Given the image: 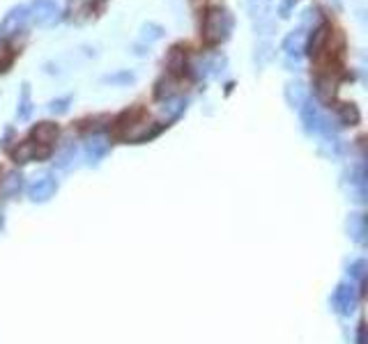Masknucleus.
<instances>
[{"mask_svg":"<svg viewBox=\"0 0 368 344\" xmlns=\"http://www.w3.org/2000/svg\"><path fill=\"white\" fill-rule=\"evenodd\" d=\"M330 35H332V25L327 21H322L320 25H315L311 30V35L306 37V44H304V53L311 60H318L325 51L327 42H330Z\"/></svg>","mask_w":368,"mask_h":344,"instance_id":"obj_6","label":"nucleus"},{"mask_svg":"<svg viewBox=\"0 0 368 344\" xmlns=\"http://www.w3.org/2000/svg\"><path fill=\"white\" fill-rule=\"evenodd\" d=\"M304 44H306V32L304 28H297V30H290L288 35L284 37V42H281V49L288 58H295V60H299V56L304 53Z\"/></svg>","mask_w":368,"mask_h":344,"instance_id":"obj_11","label":"nucleus"},{"mask_svg":"<svg viewBox=\"0 0 368 344\" xmlns=\"http://www.w3.org/2000/svg\"><path fill=\"white\" fill-rule=\"evenodd\" d=\"M187 99H182V97H173V99H168L166 106H163V112H168V117H180L184 110H187Z\"/></svg>","mask_w":368,"mask_h":344,"instance_id":"obj_27","label":"nucleus"},{"mask_svg":"<svg viewBox=\"0 0 368 344\" xmlns=\"http://www.w3.org/2000/svg\"><path fill=\"white\" fill-rule=\"evenodd\" d=\"M32 112V101H30V83L21 85V97H19V108H16V117L19 120H28Z\"/></svg>","mask_w":368,"mask_h":344,"instance_id":"obj_22","label":"nucleus"},{"mask_svg":"<svg viewBox=\"0 0 368 344\" xmlns=\"http://www.w3.org/2000/svg\"><path fill=\"white\" fill-rule=\"evenodd\" d=\"M134 53H136L138 58H146V56H150V46L138 42V44H134Z\"/></svg>","mask_w":368,"mask_h":344,"instance_id":"obj_32","label":"nucleus"},{"mask_svg":"<svg viewBox=\"0 0 368 344\" xmlns=\"http://www.w3.org/2000/svg\"><path fill=\"white\" fill-rule=\"evenodd\" d=\"M347 232L357 243H366V234H368V228H366V218L361 214H350L347 218Z\"/></svg>","mask_w":368,"mask_h":344,"instance_id":"obj_20","label":"nucleus"},{"mask_svg":"<svg viewBox=\"0 0 368 344\" xmlns=\"http://www.w3.org/2000/svg\"><path fill=\"white\" fill-rule=\"evenodd\" d=\"M228 67V58L223 53H212V56H198L196 60L189 64V71H192L194 78H209V76H221Z\"/></svg>","mask_w":368,"mask_h":344,"instance_id":"obj_2","label":"nucleus"},{"mask_svg":"<svg viewBox=\"0 0 368 344\" xmlns=\"http://www.w3.org/2000/svg\"><path fill=\"white\" fill-rule=\"evenodd\" d=\"M177 78L175 76H170V74H163L159 81H157V85H154V97L157 99H173L175 95H177Z\"/></svg>","mask_w":368,"mask_h":344,"instance_id":"obj_19","label":"nucleus"},{"mask_svg":"<svg viewBox=\"0 0 368 344\" xmlns=\"http://www.w3.org/2000/svg\"><path fill=\"white\" fill-rule=\"evenodd\" d=\"M299 115H301V124H304L306 134H318V131H322L325 136H334L330 129V122L325 120V115L320 112L318 103H315L311 97L299 106Z\"/></svg>","mask_w":368,"mask_h":344,"instance_id":"obj_5","label":"nucleus"},{"mask_svg":"<svg viewBox=\"0 0 368 344\" xmlns=\"http://www.w3.org/2000/svg\"><path fill=\"white\" fill-rule=\"evenodd\" d=\"M295 5H297V0H281V5H279V16H281V19H290Z\"/></svg>","mask_w":368,"mask_h":344,"instance_id":"obj_30","label":"nucleus"},{"mask_svg":"<svg viewBox=\"0 0 368 344\" xmlns=\"http://www.w3.org/2000/svg\"><path fill=\"white\" fill-rule=\"evenodd\" d=\"M166 74L180 78L184 74V69H187V56H184L182 46H173V49L168 51V58H166Z\"/></svg>","mask_w":368,"mask_h":344,"instance_id":"obj_16","label":"nucleus"},{"mask_svg":"<svg viewBox=\"0 0 368 344\" xmlns=\"http://www.w3.org/2000/svg\"><path fill=\"white\" fill-rule=\"evenodd\" d=\"M322 23V14H320V8H308L304 10V14H301V28H315V25Z\"/></svg>","mask_w":368,"mask_h":344,"instance_id":"obj_28","label":"nucleus"},{"mask_svg":"<svg viewBox=\"0 0 368 344\" xmlns=\"http://www.w3.org/2000/svg\"><path fill=\"white\" fill-rule=\"evenodd\" d=\"M136 81V74L134 71H129V69H120V71H113V74H106L102 78V83L104 85H131Z\"/></svg>","mask_w":368,"mask_h":344,"instance_id":"obj_21","label":"nucleus"},{"mask_svg":"<svg viewBox=\"0 0 368 344\" xmlns=\"http://www.w3.org/2000/svg\"><path fill=\"white\" fill-rule=\"evenodd\" d=\"M161 131V127L157 122H136L131 131H127V140L131 143H146L150 138H154Z\"/></svg>","mask_w":368,"mask_h":344,"instance_id":"obj_15","label":"nucleus"},{"mask_svg":"<svg viewBox=\"0 0 368 344\" xmlns=\"http://www.w3.org/2000/svg\"><path fill=\"white\" fill-rule=\"evenodd\" d=\"M284 97L290 108H299V106L308 99V90H306L304 81H288L284 88Z\"/></svg>","mask_w":368,"mask_h":344,"instance_id":"obj_14","label":"nucleus"},{"mask_svg":"<svg viewBox=\"0 0 368 344\" xmlns=\"http://www.w3.org/2000/svg\"><path fill=\"white\" fill-rule=\"evenodd\" d=\"M336 92V81H332V74H320L315 78V95L320 97V101L330 103Z\"/></svg>","mask_w":368,"mask_h":344,"instance_id":"obj_18","label":"nucleus"},{"mask_svg":"<svg viewBox=\"0 0 368 344\" xmlns=\"http://www.w3.org/2000/svg\"><path fill=\"white\" fill-rule=\"evenodd\" d=\"M49 151H51L49 147H39L37 143L23 140L12 149V161L14 163H30V161H35V158H46L49 156Z\"/></svg>","mask_w":368,"mask_h":344,"instance_id":"obj_9","label":"nucleus"},{"mask_svg":"<svg viewBox=\"0 0 368 344\" xmlns=\"http://www.w3.org/2000/svg\"><path fill=\"white\" fill-rule=\"evenodd\" d=\"M338 120L343 124H350V127H354V124H359L361 120V112L354 103H343L338 108Z\"/></svg>","mask_w":368,"mask_h":344,"instance_id":"obj_26","label":"nucleus"},{"mask_svg":"<svg viewBox=\"0 0 368 344\" xmlns=\"http://www.w3.org/2000/svg\"><path fill=\"white\" fill-rule=\"evenodd\" d=\"M71 95L67 97H60V99H54V101L49 103V112H54V115H65V112L69 110V106H71Z\"/></svg>","mask_w":368,"mask_h":344,"instance_id":"obj_29","label":"nucleus"},{"mask_svg":"<svg viewBox=\"0 0 368 344\" xmlns=\"http://www.w3.org/2000/svg\"><path fill=\"white\" fill-rule=\"evenodd\" d=\"M332 306L338 315H352L357 308V292H354L352 284L341 282L332 294Z\"/></svg>","mask_w":368,"mask_h":344,"instance_id":"obj_8","label":"nucleus"},{"mask_svg":"<svg viewBox=\"0 0 368 344\" xmlns=\"http://www.w3.org/2000/svg\"><path fill=\"white\" fill-rule=\"evenodd\" d=\"M108 149H111V145H108L106 138H102V136H92L90 140L85 143V158H88V163H90V165H97L104 156L108 154Z\"/></svg>","mask_w":368,"mask_h":344,"instance_id":"obj_13","label":"nucleus"},{"mask_svg":"<svg viewBox=\"0 0 368 344\" xmlns=\"http://www.w3.org/2000/svg\"><path fill=\"white\" fill-rule=\"evenodd\" d=\"M56 191H58V182L54 180V175L42 172L28 186V197L32 202H49L56 195Z\"/></svg>","mask_w":368,"mask_h":344,"instance_id":"obj_7","label":"nucleus"},{"mask_svg":"<svg viewBox=\"0 0 368 344\" xmlns=\"http://www.w3.org/2000/svg\"><path fill=\"white\" fill-rule=\"evenodd\" d=\"M233 28H235V19L230 14V10L216 5V8H209L205 12L200 37L207 46H221L233 35Z\"/></svg>","mask_w":368,"mask_h":344,"instance_id":"obj_1","label":"nucleus"},{"mask_svg":"<svg viewBox=\"0 0 368 344\" xmlns=\"http://www.w3.org/2000/svg\"><path fill=\"white\" fill-rule=\"evenodd\" d=\"M28 21H30L28 5H14V8H10L8 14L0 21V42H8V39L16 37L19 32H23Z\"/></svg>","mask_w":368,"mask_h":344,"instance_id":"obj_3","label":"nucleus"},{"mask_svg":"<svg viewBox=\"0 0 368 344\" xmlns=\"http://www.w3.org/2000/svg\"><path fill=\"white\" fill-rule=\"evenodd\" d=\"M253 60L258 67H265V64H269L274 60V46L269 42H262L255 46V53H253Z\"/></svg>","mask_w":368,"mask_h":344,"instance_id":"obj_25","label":"nucleus"},{"mask_svg":"<svg viewBox=\"0 0 368 344\" xmlns=\"http://www.w3.org/2000/svg\"><path fill=\"white\" fill-rule=\"evenodd\" d=\"M97 0H67V12H65V19L69 23H85L95 12Z\"/></svg>","mask_w":368,"mask_h":344,"instance_id":"obj_10","label":"nucleus"},{"mask_svg":"<svg viewBox=\"0 0 368 344\" xmlns=\"http://www.w3.org/2000/svg\"><path fill=\"white\" fill-rule=\"evenodd\" d=\"M76 154H78V149H76V145H65V147L58 151L56 158H54V163H56V168H69L71 163L76 161Z\"/></svg>","mask_w":368,"mask_h":344,"instance_id":"obj_23","label":"nucleus"},{"mask_svg":"<svg viewBox=\"0 0 368 344\" xmlns=\"http://www.w3.org/2000/svg\"><path fill=\"white\" fill-rule=\"evenodd\" d=\"M23 186V177H21V172H8V177L3 180V193L12 197V195H16L19 191H21Z\"/></svg>","mask_w":368,"mask_h":344,"instance_id":"obj_24","label":"nucleus"},{"mask_svg":"<svg viewBox=\"0 0 368 344\" xmlns=\"http://www.w3.org/2000/svg\"><path fill=\"white\" fill-rule=\"evenodd\" d=\"M58 134H60V129H58V124L54 122H37L30 131L32 143H37L39 147H51V145L56 143Z\"/></svg>","mask_w":368,"mask_h":344,"instance_id":"obj_12","label":"nucleus"},{"mask_svg":"<svg viewBox=\"0 0 368 344\" xmlns=\"http://www.w3.org/2000/svg\"><path fill=\"white\" fill-rule=\"evenodd\" d=\"M28 10H30L32 23H35L37 28H51V25H56L62 19L58 0H32L28 5Z\"/></svg>","mask_w":368,"mask_h":344,"instance_id":"obj_4","label":"nucleus"},{"mask_svg":"<svg viewBox=\"0 0 368 344\" xmlns=\"http://www.w3.org/2000/svg\"><path fill=\"white\" fill-rule=\"evenodd\" d=\"M350 275L354 278V280H364V275H366V262H364V260L354 262L352 267H350Z\"/></svg>","mask_w":368,"mask_h":344,"instance_id":"obj_31","label":"nucleus"},{"mask_svg":"<svg viewBox=\"0 0 368 344\" xmlns=\"http://www.w3.org/2000/svg\"><path fill=\"white\" fill-rule=\"evenodd\" d=\"M163 35H166V28H163L161 23H154V21H148L141 25V30H138V42L141 44H154V42H161Z\"/></svg>","mask_w":368,"mask_h":344,"instance_id":"obj_17","label":"nucleus"}]
</instances>
